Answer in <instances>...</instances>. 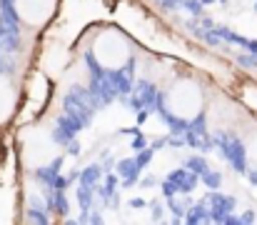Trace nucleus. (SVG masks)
Here are the masks:
<instances>
[{
  "instance_id": "obj_1",
  "label": "nucleus",
  "mask_w": 257,
  "mask_h": 225,
  "mask_svg": "<svg viewBox=\"0 0 257 225\" xmlns=\"http://www.w3.org/2000/svg\"><path fill=\"white\" fill-rule=\"evenodd\" d=\"M92 55L97 65L107 70H120L130 60V43L120 30H102L92 43Z\"/></svg>"
},
{
  "instance_id": "obj_2",
  "label": "nucleus",
  "mask_w": 257,
  "mask_h": 225,
  "mask_svg": "<svg viewBox=\"0 0 257 225\" xmlns=\"http://www.w3.org/2000/svg\"><path fill=\"white\" fill-rule=\"evenodd\" d=\"M168 108L180 120H192L202 110V90L195 80L182 78L177 80L168 93Z\"/></svg>"
},
{
  "instance_id": "obj_3",
  "label": "nucleus",
  "mask_w": 257,
  "mask_h": 225,
  "mask_svg": "<svg viewBox=\"0 0 257 225\" xmlns=\"http://www.w3.org/2000/svg\"><path fill=\"white\" fill-rule=\"evenodd\" d=\"M55 8H58V0H13L15 18L30 30L45 28L50 18L55 15Z\"/></svg>"
},
{
  "instance_id": "obj_4",
  "label": "nucleus",
  "mask_w": 257,
  "mask_h": 225,
  "mask_svg": "<svg viewBox=\"0 0 257 225\" xmlns=\"http://www.w3.org/2000/svg\"><path fill=\"white\" fill-rule=\"evenodd\" d=\"M18 103H20V88L15 78L0 70V128L13 120V115L18 113Z\"/></svg>"
},
{
  "instance_id": "obj_5",
  "label": "nucleus",
  "mask_w": 257,
  "mask_h": 225,
  "mask_svg": "<svg viewBox=\"0 0 257 225\" xmlns=\"http://www.w3.org/2000/svg\"><path fill=\"white\" fill-rule=\"evenodd\" d=\"M250 160L257 165V135L252 138V143H250Z\"/></svg>"
}]
</instances>
